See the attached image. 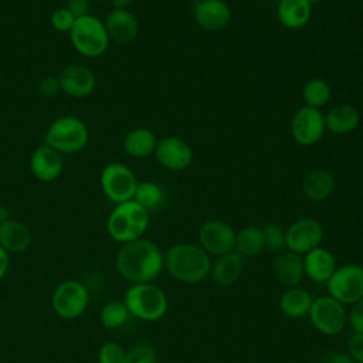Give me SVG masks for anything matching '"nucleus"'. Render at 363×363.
<instances>
[{
    "instance_id": "obj_1",
    "label": "nucleus",
    "mask_w": 363,
    "mask_h": 363,
    "mask_svg": "<svg viewBox=\"0 0 363 363\" xmlns=\"http://www.w3.org/2000/svg\"><path fill=\"white\" fill-rule=\"evenodd\" d=\"M115 264L126 281L132 284L152 282L164 268V254L157 244L140 237L122 244Z\"/></svg>"
},
{
    "instance_id": "obj_2",
    "label": "nucleus",
    "mask_w": 363,
    "mask_h": 363,
    "mask_svg": "<svg viewBox=\"0 0 363 363\" xmlns=\"http://www.w3.org/2000/svg\"><path fill=\"white\" fill-rule=\"evenodd\" d=\"M164 268L176 281L194 285L210 275L211 259L199 244L179 242L164 252Z\"/></svg>"
},
{
    "instance_id": "obj_3",
    "label": "nucleus",
    "mask_w": 363,
    "mask_h": 363,
    "mask_svg": "<svg viewBox=\"0 0 363 363\" xmlns=\"http://www.w3.org/2000/svg\"><path fill=\"white\" fill-rule=\"evenodd\" d=\"M149 225V211L135 200L118 203L111 211L106 230L111 238L125 244L140 238Z\"/></svg>"
},
{
    "instance_id": "obj_4",
    "label": "nucleus",
    "mask_w": 363,
    "mask_h": 363,
    "mask_svg": "<svg viewBox=\"0 0 363 363\" xmlns=\"http://www.w3.org/2000/svg\"><path fill=\"white\" fill-rule=\"evenodd\" d=\"M123 302L132 316L146 322L159 320L169 308L167 295L152 282L132 284L125 292Z\"/></svg>"
},
{
    "instance_id": "obj_5",
    "label": "nucleus",
    "mask_w": 363,
    "mask_h": 363,
    "mask_svg": "<svg viewBox=\"0 0 363 363\" xmlns=\"http://www.w3.org/2000/svg\"><path fill=\"white\" fill-rule=\"evenodd\" d=\"M69 38L75 51L86 58L101 57L109 45L105 24L94 14L78 17L69 31Z\"/></svg>"
},
{
    "instance_id": "obj_6",
    "label": "nucleus",
    "mask_w": 363,
    "mask_h": 363,
    "mask_svg": "<svg viewBox=\"0 0 363 363\" xmlns=\"http://www.w3.org/2000/svg\"><path fill=\"white\" fill-rule=\"evenodd\" d=\"M89 139V132L82 119L74 115H64L51 122L45 133V145L57 152L77 153L82 150Z\"/></svg>"
},
{
    "instance_id": "obj_7",
    "label": "nucleus",
    "mask_w": 363,
    "mask_h": 363,
    "mask_svg": "<svg viewBox=\"0 0 363 363\" xmlns=\"http://www.w3.org/2000/svg\"><path fill=\"white\" fill-rule=\"evenodd\" d=\"M308 318L312 326L325 336L339 335L347 325L346 306L329 295L313 298Z\"/></svg>"
},
{
    "instance_id": "obj_8",
    "label": "nucleus",
    "mask_w": 363,
    "mask_h": 363,
    "mask_svg": "<svg viewBox=\"0 0 363 363\" xmlns=\"http://www.w3.org/2000/svg\"><path fill=\"white\" fill-rule=\"evenodd\" d=\"M328 295L340 303L353 305L363 298V267L359 264H345L336 267L326 282Z\"/></svg>"
},
{
    "instance_id": "obj_9",
    "label": "nucleus",
    "mask_w": 363,
    "mask_h": 363,
    "mask_svg": "<svg viewBox=\"0 0 363 363\" xmlns=\"http://www.w3.org/2000/svg\"><path fill=\"white\" fill-rule=\"evenodd\" d=\"M89 303V292L84 284L77 279L61 282L52 294L51 306L54 312L64 319H74L84 313Z\"/></svg>"
},
{
    "instance_id": "obj_10",
    "label": "nucleus",
    "mask_w": 363,
    "mask_h": 363,
    "mask_svg": "<svg viewBox=\"0 0 363 363\" xmlns=\"http://www.w3.org/2000/svg\"><path fill=\"white\" fill-rule=\"evenodd\" d=\"M138 180L135 173L123 163L112 162L101 172V187L105 196L118 203L133 199Z\"/></svg>"
},
{
    "instance_id": "obj_11",
    "label": "nucleus",
    "mask_w": 363,
    "mask_h": 363,
    "mask_svg": "<svg viewBox=\"0 0 363 363\" xmlns=\"http://www.w3.org/2000/svg\"><path fill=\"white\" fill-rule=\"evenodd\" d=\"M235 230L223 220H207L199 227V245L211 257L234 251Z\"/></svg>"
},
{
    "instance_id": "obj_12",
    "label": "nucleus",
    "mask_w": 363,
    "mask_h": 363,
    "mask_svg": "<svg viewBox=\"0 0 363 363\" xmlns=\"http://www.w3.org/2000/svg\"><path fill=\"white\" fill-rule=\"evenodd\" d=\"M325 115L320 109L302 106L291 121V135L301 146H312L318 143L325 135Z\"/></svg>"
},
{
    "instance_id": "obj_13",
    "label": "nucleus",
    "mask_w": 363,
    "mask_h": 363,
    "mask_svg": "<svg viewBox=\"0 0 363 363\" xmlns=\"http://www.w3.org/2000/svg\"><path fill=\"white\" fill-rule=\"evenodd\" d=\"M285 238L286 250L299 255H305L311 250L320 245L323 240V227L319 221L303 217L294 221L285 230Z\"/></svg>"
},
{
    "instance_id": "obj_14",
    "label": "nucleus",
    "mask_w": 363,
    "mask_h": 363,
    "mask_svg": "<svg viewBox=\"0 0 363 363\" xmlns=\"http://www.w3.org/2000/svg\"><path fill=\"white\" fill-rule=\"evenodd\" d=\"M153 155L162 167L173 172L187 169L193 160L191 147L186 140L177 136H164L159 139Z\"/></svg>"
},
{
    "instance_id": "obj_15",
    "label": "nucleus",
    "mask_w": 363,
    "mask_h": 363,
    "mask_svg": "<svg viewBox=\"0 0 363 363\" xmlns=\"http://www.w3.org/2000/svg\"><path fill=\"white\" fill-rule=\"evenodd\" d=\"M60 89L71 98H86L89 96L96 85L94 72L79 64H71L65 67L58 75Z\"/></svg>"
},
{
    "instance_id": "obj_16",
    "label": "nucleus",
    "mask_w": 363,
    "mask_h": 363,
    "mask_svg": "<svg viewBox=\"0 0 363 363\" xmlns=\"http://www.w3.org/2000/svg\"><path fill=\"white\" fill-rule=\"evenodd\" d=\"M28 164L33 176L40 182L57 180L64 169L61 153L45 143L33 150Z\"/></svg>"
},
{
    "instance_id": "obj_17",
    "label": "nucleus",
    "mask_w": 363,
    "mask_h": 363,
    "mask_svg": "<svg viewBox=\"0 0 363 363\" xmlns=\"http://www.w3.org/2000/svg\"><path fill=\"white\" fill-rule=\"evenodd\" d=\"M104 24L109 40L119 44L132 43L139 34V21L128 9H112Z\"/></svg>"
},
{
    "instance_id": "obj_18",
    "label": "nucleus",
    "mask_w": 363,
    "mask_h": 363,
    "mask_svg": "<svg viewBox=\"0 0 363 363\" xmlns=\"http://www.w3.org/2000/svg\"><path fill=\"white\" fill-rule=\"evenodd\" d=\"M194 20L206 31H220L231 20V9L224 0H200L194 6Z\"/></svg>"
},
{
    "instance_id": "obj_19",
    "label": "nucleus",
    "mask_w": 363,
    "mask_h": 363,
    "mask_svg": "<svg viewBox=\"0 0 363 363\" xmlns=\"http://www.w3.org/2000/svg\"><path fill=\"white\" fill-rule=\"evenodd\" d=\"M302 258L305 275L316 284H326L336 269L333 254L322 245L311 250Z\"/></svg>"
},
{
    "instance_id": "obj_20",
    "label": "nucleus",
    "mask_w": 363,
    "mask_h": 363,
    "mask_svg": "<svg viewBox=\"0 0 363 363\" xmlns=\"http://www.w3.org/2000/svg\"><path fill=\"white\" fill-rule=\"evenodd\" d=\"M272 268L277 279L288 288L298 286L305 277L302 255L289 250L275 255Z\"/></svg>"
},
{
    "instance_id": "obj_21",
    "label": "nucleus",
    "mask_w": 363,
    "mask_h": 363,
    "mask_svg": "<svg viewBox=\"0 0 363 363\" xmlns=\"http://www.w3.org/2000/svg\"><path fill=\"white\" fill-rule=\"evenodd\" d=\"M244 269V258L233 251L220 257H216L211 261L210 277L213 282L218 286H230L233 285L241 275Z\"/></svg>"
},
{
    "instance_id": "obj_22",
    "label": "nucleus",
    "mask_w": 363,
    "mask_h": 363,
    "mask_svg": "<svg viewBox=\"0 0 363 363\" xmlns=\"http://www.w3.org/2000/svg\"><path fill=\"white\" fill-rule=\"evenodd\" d=\"M277 16L285 28L299 30L309 23L312 4L308 0H279Z\"/></svg>"
},
{
    "instance_id": "obj_23",
    "label": "nucleus",
    "mask_w": 363,
    "mask_h": 363,
    "mask_svg": "<svg viewBox=\"0 0 363 363\" xmlns=\"http://www.w3.org/2000/svg\"><path fill=\"white\" fill-rule=\"evenodd\" d=\"M360 123V112L350 104H340L325 113V128L335 135L353 132Z\"/></svg>"
},
{
    "instance_id": "obj_24",
    "label": "nucleus",
    "mask_w": 363,
    "mask_h": 363,
    "mask_svg": "<svg viewBox=\"0 0 363 363\" xmlns=\"http://www.w3.org/2000/svg\"><path fill=\"white\" fill-rule=\"evenodd\" d=\"M31 233L21 221L10 218L0 224V247L9 254L23 252L30 247Z\"/></svg>"
},
{
    "instance_id": "obj_25",
    "label": "nucleus",
    "mask_w": 363,
    "mask_h": 363,
    "mask_svg": "<svg viewBox=\"0 0 363 363\" xmlns=\"http://www.w3.org/2000/svg\"><path fill=\"white\" fill-rule=\"evenodd\" d=\"M335 190V177L325 169L308 173L302 180V191L311 201H323Z\"/></svg>"
},
{
    "instance_id": "obj_26",
    "label": "nucleus",
    "mask_w": 363,
    "mask_h": 363,
    "mask_svg": "<svg viewBox=\"0 0 363 363\" xmlns=\"http://www.w3.org/2000/svg\"><path fill=\"white\" fill-rule=\"evenodd\" d=\"M312 295L299 286H291L279 298V309L281 312L291 319H298L302 316H308L311 305H312Z\"/></svg>"
},
{
    "instance_id": "obj_27",
    "label": "nucleus",
    "mask_w": 363,
    "mask_h": 363,
    "mask_svg": "<svg viewBox=\"0 0 363 363\" xmlns=\"http://www.w3.org/2000/svg\"><path fill=\"white\" fill-rule=\"evenodd\" d=\"M157 145V138L153 130L147 128H136L126 133L123 139V149L132 157L150 156Z\"/></svg>"
},
{
    "instance_id": "obj_28",
    "label": "nucleus",
    "mask_w": 363,
    "mask_h": 363,
    "mask_svg": "<svg viewBox=\"0 0 363 363\" xmlns=\"http://www.w3.org/2000/svg\"><path fill=\"white\" fill-rule=\"evenodd\" d=\"M265 248L264 231L257 225H247L235 233L234 251L241 257H252L262 252Z\"/></svg>"
},
{
    "instance_id": "obj_29",
    "label": "nucleus",
    "mask_w": 363,
    "mask_h": 363,
    "mask_svg": "<svg viewBox=\"0 0 363 363\" xmlns=\"http://www.w3.org/2000/svg\"><path fill=\"white\" fill-rule=\"evenodd\" d=\"M332 95L330 85L322 79V78H313L309 79L302 89V99L305 102V106L320 109L325 106Z\"/></svg>"
},
{
    "instance_id": "obj_30",
    "label": "nucleus",
    "mask_w": 363,
    "mask_h": 363,
    "mask_svg": "<svg viewBox=\"0 0 363 363\" xmlns=\"http://www.w3.org/2000/svg\"><path fill=\"white\" fill-rule=\"evenodd\" d=\"M132 200H135L143 208L150 211V210L157 208L163 203L164 191L157 183L150 182V180H145V182L138 183Z\"/></svg>"
},
{
    "instance_id": "obj_31",
    "label": "nucleus",
    "mask_w": 363,
    "mask_h": 363,
    "mask_svg": "<svg viewBox=\"0 0 363 363\" xmlns=\"http://www.w3.org/2000/svg\"><path fill=\"white\" fill-rule=\"evenodd\" d=\"M129 316L130 313L123 301H109L99 312L101 323L108 329L122 328L128 322Z\"/></svg>"
},
{
    "instance_id": "obj_32",
    "label": "nucleus",
    "mask_w": 363,
    "mask_h": 363,
    "mask_svg": "<svg viewBox=\"0 0 363 363\" xmlns=\"http://www.w3.org/2000/svg\"><path fill=\"white\" fill-rule=\"evenodd\" d=\"M264 231V241L265 248L268 252L278 255L284 251H286V238H285V230L277 224V223H268L262 227Z\"/></svg>"
},
{
    "instance_id": "obj_33",
    "label": "nucleus",
    "mask_w": 363,
    "mask_h": 363,
    "mask_svg": "<svg viewBox=\"0 0 363 363\" xmlns=\"http://www.w3.org/2000/svg\"><path fill=\"white\" fill-rule=\"evenodd\" d=\"M125 363H157L156 350L149 343H136L126 350Z\"/></svg>"
},
{
    "instance_id": "obj_34",
    "label": "nucleus",
    "mask_w": 363,
    "mask_h": 363,
    "mask_svg": "<svg viewBox=\"0 0 363 363\" xmlns=\"http://www.w3.org/2000/svg\"><path fill=\"white\" fill-rule=\"evenodd\" d=\"M126 350L116 342H105L98 352V363H125Z\"/></svg>"
},
{
    "instance_id": "obj_35",
    "label": "nucleus",
    "mask_w": 363,
    "mask_h": 363,
    "mask_svg": "<svg viewBox=\"0 0 363 363\" xmlns=\"http://www.w3.org/2000/svg\"><path fill=\"white\" fill-rule=\"evenodd\" d=\"M75 20L77 17L67 7L57 9L51 14V26L60 33H69Z\"/></svg>"
},
{
    "instance_id": "obj_36",
    "label": "nucleus",
    "mask_w": 363,
    "mask_h": 363,
    "mask_svg": "<svg viewBox=\"0 0 363 363\" xmlns=\"http://www.w3.org/2000/svg\"><path fill=\"white\" fill-rule=\"evenodd\" d=\"M350 306L352 308L347 312V323L353 333H363V298Z\"/></svg>"
},
{
    "instance_id": "obj_37",
    "label": "nucleus",
    "mask_w": 363,
    "mask_h": 363,
    "mask_svg": "<svg viewBox=\"0 0 363 363\" xmlns=\"http://www.w3.org/2000/svg\"><path fill=\"white\" fill-rule=\"evenodd\" d=\"M347 353L354 363H363V333H353L349 345Z\"/></svg>"
},
{
    "instance_id": "obj_38",
    "label": "nucleus",
    "mask_w": 363,
    "mask_h": 363,
    "mask_svg": "<svg viewBox=\"0 0 363 363\" xmlns=\"http://www.w3.org/2000/svg\"><path fill=\"white\" fill-rule=\"evenodd\" d=\"M38 91L43 96H47V98H51V96H55L61 89H60V82H58V78L55 77H44L40 82H38Z\"/></svg>"
},
{
    "instance_id": "obj_39",
    "label": "nucleus",
    "mask_w": 363,
    "mask_h": 363,
    "mask_svg": "<svg viewBox=\"0 0 363 363\" xmlns=\"http://www.w3.org/2000/svg\"><path fill=\"white\" fill-rule=\"evenodd\" d=\"M67 9L78 18L88 13V0H68Z\"/></svg>"
},
{
    "instance_id": "obj_40",
    "label": "nucleus",
    "mask_w": 363,
    "mask_h": 363,
    "mask_svg": "<svg viewBox=\"0 0 363 363\" xmlns=\"http://www.w3.org/2000/svg\"><path fill=\"white\" fill-rule=\"evenodd\" d=\"M10 267V259H9V252L4 251L0 247V279L6 275V272L9 271Z\"/></svg>"
},
{
    "instance_id": "obj_41",
    "label": "nucleus",
    "mask_w": 363,
    "mask_h": 363,
    "mask_svg": "<svg viewBox=\"0 0 363 363\" xmlns=\"http://www.w3.org/2000/svg\"><path fill=\"white\" fill-rule=\"evenodd\" d=\"M328 363H354L349 353H335L329 357Z\"/></svg>"
},
{
    "instance_id": "obj_42",
    "label": "nucleus",
    "mask_w": 363,
    "mask_h": 363,
    "mask_svg": "<svg viewBox=\"0 0 363 363\" xmlns=\"http://www.w3.org/2000/svg\"><path fill=\"white\" fill-rule=\"evenodd\" d=\"M133 0H111L113 9H128Z\"/></svg>"
},
{
    "instance_id": "obj_43",
    "label": "nucleus",
    "mask_w": 363,
    "mask_h": 363,
    "mask_svg": "<svg viewBox=\"0 0 363 363\" xmlns=\"http://www.w3.org/2000/svg\"><path fill=\"white\" fill-rule=\"evenodd\" d=\"M9 220H10V210L6 206L0 204V224L6 223Z\"/></svg>"
},
{
    "instance_id": "obj_44",
    "label": "nucleus",
    "mask_w": 363,
    "mask_h": 363,
    "mask_svg": "<svg viewBox=\"0 0 363 363\" xmlns=\"http://www.w3.org/2000/svg\"><path fill=\"white\" fill-rule=\"evenodd\" d=\"M311 4H318V3H320L322 0H308Z\"/></svg>"
}]
</instances>
